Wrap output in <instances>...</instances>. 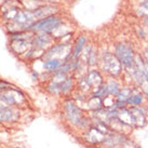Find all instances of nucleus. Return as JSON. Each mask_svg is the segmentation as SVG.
Returning a JSON list of instances; mask_svg holds the SVG:
<instances>
[{
  "mask_svg": "<svg viewBox=\"0 0 148 148\" xmlns=\"http://www.w3.org/2000/svg\"><path fill=\"white\" fill-rule=\"evenodd\" d=\"M73 54H74V50L71 49V45L69 43H60L45 52L42 58L45 61L54 58V60H60L62 62H65L73 58Z\"/></svg>",
  "mask_w": 148,
  "mask_h": 148,
  "instance_id": "nucleus-3",
  "label": "nucleus"
},
{
  "mask_svg": "<svg viewBox=\"0 0 148 148\" xmlns=\"http://www.w3.org/2000/svg\"><path fill=\"white\" fill-rule=\"evenodd\" d=\"M64 115H65L66 121L76 129L84 118L82 109L77 105L75 101H70V99L67 101L64 105Z\"/></svg>",
  "mask_w": 148,
  "mask_h": 148,
  "instance_id": "nucleus-5",
  "label": "nucleus"
},
{
  "mask_svg": "<svg viewBox=\"0 0 148 148\" xmlns=\"http://www.w3.org/2000/svg\"><path fill=\"white\" fill-rule=\"evenodd\" d=\"M0 99L4 102L7 106H18L25 103V96L21 91L15 89H9L0 93Z\"/></svg>",
  "mask_w": 148,
  "mask_h": 148,
  "instance_id": "nucleus-6",
  "label": "nucleus"
},
{
  "mask_svg": "<svg viewBox=\"0 0 148 148\" xmlns=\"http://www.w3.org/2000/svg\"><path fill=\"white\" fill-rule=\"evenodd\" d=\"M134 117L135 127H144L147 124V112L144 106L140 107H130Z\"/></svg>",
  "mask_w": 148,
  "mask_h": 148,
  "instance_id": "nucleus-10",
  "label": "nucleus"
},
{
  "mask_svg": "<svg viewBox=\"0 0 148 148\" xmlns=\"http://www.w3.org/2000/svg\"><path fill=\"white\" fill-rule=\"evenodd\" d=\"M101 67L109 77L119 78L123 73V66L115 54L109 51H105L101 58Z\"/></svg>",
  "mask_w": 148,
  "mask_h": 148,
  "instance_id": "nucleus-1",
  "label": "nucleus"
},
{
  "mask_svg": "<svg viewBox=\"0 0 148 148\" xmlns=\"http://www.w3.org/2000/svg\"><path fill=\"white\" fill-rule=\"evenodd\" d=\"M146 51H147V52H148V47H147V50H146Z\"/></svg>",
  "mask_w": 148,
  "mask_h": 148,
  "instance_id": "nucleus-27",
  "label": "nucleus"
},
{
  "mask_svg": "<svg viewBox=\"0 0 148 148\" xmlns=\"http://www.w3.org/2000/svg\"><path fill=\"white\" fill-rule=\"evenodd\" d=\"M63 24V20L61 17L55 16V15H51L45 18H41L34 23L29 29H32L34 32H41V33L52 34L55 30H58Z\"/></svg>",
  "mask_w": 148,
  "mask_h": 148,
  "instance_id": "nucleus-4",
  "label": "nucleus"
},
{
  "mask_svg": "<svg viewBox=\"0 0 148 148\" xmlns=\"http://www.w3.org/2000/svg\"><path fill=\"white\" fill-rule=\"evenodd\" d=\"M20 118V112L12 107H4L0 109V122L2 123H10V122H15Z\"/></svg>",
  "mask_w": 148,
  "mask_h": 148,
  "instance_id": "nucleus-11",
  "label": "nucleus"
},
{
  "mask_svg": "<svg viewBox=\"0 0 148 148\" xmlns=\"http://www.w3.org/2000/svg\"><path fill=\"white\" fill-rule=\"evenodd\" d=\"M118 120L127 127H132V129H136L135 127V121H134V117L131 111V108L129 106L119 108L118 111Z\"/></svg>",
  "mask_w": 148,
  "mask_h": 148,
  "instance_id": "nucleus-12",
  "label": "nucleus"
},
{
  "mask_svg": "<svg viewBox=\"0 0 148 148\" xmlns=\"http://www.w3.org/2000/svg\"><path fill=\"white\" fill-rule=\"evenodd\" d=\"M127 140V134L110 130L105 137L103 145L106 148H120Z\"/></svg>",
  "mask_w": 148,
  "mask_h": 148,
  "instance_id": "nucleus-7",
  "label": "nucleus"
},
{
  "mask_svg": "<svg viewBox=\"0 0 148 148\" xmlns=\"http://www.w3.org/2000/svg\"><path fill=\"white\" fill-rule=\"evenodd\" d=\"M75 89V80L74 78H67L62 83V94L65 96H68L73 93V90Z\"/></svg>",
  "mask_w": 148,
  "mask_h": 148,
  "instance_id": "nucleus-22",
  "label": "nucleus"
},
{
  "mask_svg": "<svg viewBox=\"0 0 148 148\" xmlns=\"http://www.w3.org/2000/svg\"><path fill=\"white\" fill-rule=\"evenodd\" d=\"M82 136L86 144L95 146V145L103 144L104 140H105V137H106V134H104L99 127H96L95 125L92 124L90 129H88L86 131L83 132Z\"/></svg>",
  "mask_w": 148,
  "mask_h": 148,
  "instance_id": "nucleus-8",
  "label": "nucleus"
},
{
  "mask_svg": "<svg viewBox=\"0 0 148 148\" xmlns=\"http://www.w3.org/2000/svg\"><path fill=\"white\" fill-rule=\"evenodd\" d=\"M51 42H52L51 36L49 34L43 33L34 38V40L32 41V47L40 50V51H45V48L51 45Z\"/></svg>",
  "mask_w": 148,
  "mask_h": 148,
  "instance_id": "nucleus-14",
  "label": "nucleus"
},
{
  "mask_svg": "<svg viewBox=\"0 0 148 148\" xmlns=\"http://www.w3.org/2000/svg\"><path fill=\"white\" fill-rule=\"evenodd\" d=\"M114 54L122 64L124 70L131 69L135 65L136 53L132 45H127L125 42H119L115 45Z\"/></svg>",
  "mask_w": 148,
  "mask_h": 148,
  "instance_id": "nucleus-2",
  "label": "nucleus"
},
{
  "mask_svg": "<svg viewBox=\"0 0 148 148\" xmlns=\"http://www.w3.org/2000/svg\"><path fill=\"white\" fill-rule=\"evenodd\" d=\"M32 47V42L27 39H15L11 45L12 50L17 54H22L27 52V50Z\"/></svg>",
  "mask_w": 148,
  "mask_h": 148,
  "instance_id": "nucleus-16",
  "label": "nucleus"
},
{
  "mask_svg": "<svg viewBox=\"0 0 148 148\" xmlns=\"http://www.w3.org/2000/svg\"><path fill=\"white\" fill-rule=\"evenodd\" d=\"M145 99L146 96L143 93V91L140 90V86H132V94L127 99V106L129 107H140L144 106Z\"/></svg>",
  "mask_w": 148,
  "mask_h": 148,
  "instance_id": "nucleus-9",
  "label": "nucleus"
},
{
  "mask_svg": "<svg viewBox=\"0 0 148 148\" xmlns=\"http://www.w3.org/2000/svg\"><path fill=\"white\" fill-rule=\"evenodd\" d=\"M63 62L60 60H47L43 63V69L45 73H49V74H54L55 71H58L61 66H62Z\"/></svg>",
  "mask_w": 148,
  "mask_h": 148,
  "instance_id": "nucleus-18",
  "label": "nucleus"
},
{
  "mask_svg": "<svg viewBox=\"0 0 148 148\" xmlns=\"http://www.w3.org/2000/svg\"><path fill=\"white\" fill-rule=\"evenodd\" d=\"M84 77L88 80V82L90 83V86L93 89V91L96 90L97 88H99L102 84L105 83V80H104L101 71H99V70L96 69H92L90 71H88V74Z\"/></svg>",
  "mask_w": 148,
  "mask_h": 148,
  "instance_id": "nucleus-13",
  "label": "nucleus"
},
{
  "mask_svg": "<svg viewBox=\"0 0 148 148\" xmlns=\"http://www.w3.org/2000/svg\"><path fill=\"white\" fill-rule=\"evenodd\" d=\"M9 89H11V86H10L9 83L4 82V81H0V90H1V92L7 91V90H9Z\"/></svg>",
  "mask_w": 148,
  "mask_h": 148,
  "instance_id": "nucleus-25",
  "label": "nucleus"
},
{
  "mask_svg": "<svg viewBox=\"0 0 148 148\" xmlns=\"http://www.w3.org/2000/svg\"><path fill=\"white\" fill-rule=\"evenodd\" d=\"M48 91L52 95H61L62 94V84L51 81V83L48 86Z\"/></svg>",
  "mask_w": 148,
  "mask_h": 148,
  "instance_id": "nucleus-23",
  "label": "nucleus"
},
{
  "mask_svg": "<svg viewBox=\"0 0 148 148\" xmlns=\"http://www.w3.org/2000/svg\"><path fill=\"white\" fill-rule=\"evenodd\" d=\"M58 11V8L56 7H53V5H45V7H42V8L36 9V11H34L33 14L35 18H45V17H49L51 15H53L54 13Z\"/></svg>",
  "mask_w": 148,
  "mask_h": 148,
  "instance_id": "nucleus-17",
  "label": "nucleus"
},
{
  "mask_svg": "<svg viewBox=\"0 0 148 148\" xmlns=\"http://www.w3.org/2000/svg\"><path fill=\"white\" fill-rule=\"evenodd\" d=\"M67 1H70V0H67Z\"/></svg>",
  "mask_w": 148,
  "mask_h": 148,
  "instance_id": "nucleus-28",
  "label": "nucleus"
},
{
  "mask_svg": "<svg viewBox=\"0 0 148 148\" xmlns=\"http://www.w3.org/2000/svg\"><path fill=\"white\" fill-rule=\"evenodd\" d=\"M84 56H86L84 63L88 66L92 67V66H95L97 64V54H96V51L93 48H89L86 50V52L84 53Z\"/></svg>",
  "mask_w": 148,
  "mask_h": 148,
  "instance_id": "nucleus-21",
  "label": "nucleus"
},
{
  "mask_svg": "<svg viewBox=\"0 0 148 148\" xmlns=\"http://www.w3.org/2000/svg\"><path fill=\"white\" fill-rule=\"evenodd\" d=\"M120 148H140V147L136 144L134 140H130V138H129V140H127V142H125V143H124V144L122 145Z\"/></svg>",
  "mask_w": 148,
  "mask_h": 148,
  "instance_id": "nucleus-24",
  "label": "nucleus"
},
{
  "mask_svg": "<svg viewBox=\"0 0 148 148\" xmlns=\"http://www.w3.org/2000/svg\"><path fill=\"white\" fill-rule=\"evenodd\" d=\"M140 5L145 9V10H148V0H143L140 2Z\"/></svg>",
  "mask_w": 148,
  "mask_h": 148,
  "instance_id": "nucleus-26",
  "label": "nucleus"
},
{
  "mask_svg": "<svg viewBox=\"0 0 148 148\" xmlns=\"http://www.w3.org/2000/svg\"><path fill=\"white\" fill-rule=\"evenodd\" d=\"M86 42H88V39L84 36H81V37L78 38V40L76 42V45H75L74 49V54H73V58L74 60H79L80 56L82 55V51L86 47Z\"/></svg>",
  "mask_w": 148,
  "mask_h": 148,
  "instance_id": "nucleus-19",
  "label": "nucleus"
},
{
  "mask_svg": "<svg viewBox=\"0 0 148 148\" xmlns=\"http://www.w3.org/2000/svg\"><path fill=\"white\" fill-rule=\"evenodd\" d=\"M105 84H106V89H107L108 95H109V96H112V97H117V95L119 94L121 89H122V84L120 83L118 78L109 77V79L105 81Z\"/></svg>",
  "mask_w": 148,
  "mask_h": 148,
  "instance_id": "nucleus-15",
  "label": "nucleus"
},
{
  "mask_svg": "<svg viewBox=\"0 0 148 148\" xmlns=\"http://www.w3.org/2000/svg\"><path fill=\"white\" fill-rule=\"evenodd\" d=\"M86 104H88V108L92 111L99 110V109H101V108L104 107L103 99L97 97V96H93V95H91L90 99H88Z\"/></svg>",
  "mask_w": 148,
  "mask_h": 148,
  "instance_id": "nucleus-20",
  "label": "nucleus"
}]
</instances>
